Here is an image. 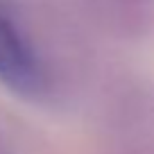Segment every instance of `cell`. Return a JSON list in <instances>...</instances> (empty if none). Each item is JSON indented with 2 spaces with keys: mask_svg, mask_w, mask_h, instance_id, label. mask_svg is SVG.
I'll return each instance as SVG.
<instances>
[{
  "mask_svg": "<svg viewBox=\"0 0 154 154\" xmlns=\"http://www.w3.org/2000/svg\"><path fill=\"white\" fill-rule=\"evenodd\" d=\"M0 84L23 100H38L48 91V72L34 45L0 7Z\"/></svg>",
  "mask_w": 154,
  "mask_h": 154,
  "instance_id": "1",
  "label": "cell"
}]
</instances>
